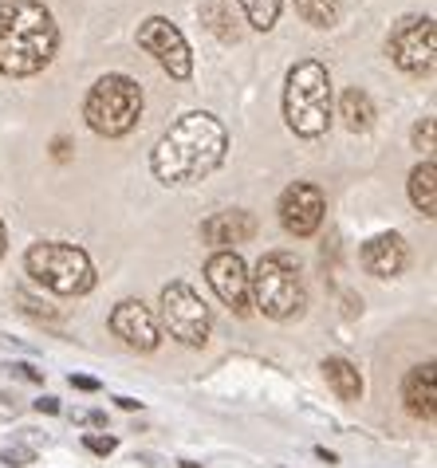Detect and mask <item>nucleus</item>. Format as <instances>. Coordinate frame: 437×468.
Instances as JSON below:
<instances>
[{"label": "nucleus", "mask_w": 437, "mask_h": 468, "mask_svg": "<svg viewBox=\"0 0 437 468\" xmlns=\"http://www.w3.org/2000/svg\"><path fill=\"white\" fill-rule=\"evenodd\" d=\"M201 24H205V28L224 44H236V35H241L233 8L224 5V0H205V5H201Z\"/></svg>", "instance_id": "19"}, {"label": "nucleus", "mask_w": 437, "mask_h": 468, "mask_svg": "<svg viewBox=\"0 0 437 468\" xmlns=\"http://www.w3.org/2000/svg\"><path fill=\"white\" fill-rule=\"evenodd\" d=\"M32 461H35V449H28V445H8L0 453V464H8V468H24Z\"/></svg>", "instance_id": "23"}, {"label": "nucleus", "mask_w": 437, "mask_h": 468, "mask_svg": "<svg viewBox=\"0 0 437 468\" xmlns=\"http://www.w3.org/2000/svg\"><path fill=\"white\" fill-rule=\"evenodd\" d=\"M71 422L87 425V429H106V413L103 410H79V413H71Z\"/></svg>", "instance_id": "25"}, {"label": "nucleus", "mask_w": 437, "mask_h": 468, "mask_svg": "<svg viewBox=\"0 0 437 468\" xmlns=\"http://www.w3.org/2000/svg\"><path fill=\"white\" fill-rule=\"evenodd\" d=\"M386 55L402 71H430L437 55V28L433 16H402L386 35Z\"/></svg>", "instance_id": "8"}, {"label": "nucleus", "mask_w": 437, "mask_h": 468, "mask_svg": "<svg viewBox=\"0 0 437 468\" xmlns=\"http://www.w3.org/2000/svg\"><path fill=\"white\" fill-rule=\"evenodd\" d=\"M433 134H437V123H433V115H425L422 123L413 126V150L433 154Z\"/></svg>", "instance_id": "22"}, {"label": "nucleus", "mask_w": 437, "mask_h": 468, "mask_svg": "<svg viewBox=\"0 0 437 468\" xmlns=\"http://www.w3.org/2000/svg\"><path fill=\"white\" fill-rule=\"evenodd\" d=\"M67 382H71V386H75V390H83V393H94V390H99V382L87 378V374H71Z\"/></svg>", "instance_id": "28"}, {"label": "nucleus", "mask_w": 437, "mask_h": 468, "mask_svg": "<svg viewBox=\"0 0 437 468\" xmlns=\"http://www.w3.org/2000/svg\"><path fill=\"white\" fill-rule=\"evenodd\" d=\"M339 111H343V123H347V130H371L374 126V103H371V95L359 91V87H351V91H343V103H339Z\"/></svg>", "instance_id": "18"}, {"label": "nucleus", "mask_w": 437, "mask_h": 468, "mask_svg": "<svg viewBox=\"0 0 437 468\" xmlns=\"http://www.w3.org/2000/svg\"><path fill=\"white\" fill-rule=\"evenodd\" d=\"M280 224L288 229L292 236H312L319 224H323V213H327V201L323 194L312 185V182H295L280 194Z\"/></svg>", "instance_id": "11"}, {"label": "nucleus", "mask_w": 437, "mask_h": 468, "mask_svg": "<svg viewBox=\"0 0 437 468\" xmlns=\"http://www.w3.org/2000/svg\"><path fill=\"white\" fill-rule=\"evenodd\" d=\"M0 256H5V224H0Z\"/></svg>", "instance_id": "33"}, {"label": "nucleus", "mask_w": 437, "mask_h": 468, "mask_svg": "<svg viewBox=\"0 0 437 468\" xmlns=\"http://www.w3.org/2000/svg\"><path fill=\"white\" fill-rule=\"evenodd\" d=\"M248 299L268 319H280V323L303 315V307H307L303 272L292 252H268V256H260L256 272L248 275Z\"/></svg>", "instance_id": "4"}, {"label": "nucleus", "mask_w": 437, "mask_h": 468, "mask_svg": "<svg viewBox=\"0 0 437 468\" xmlns=\"http://www.w3.org/2000/svg\"><path fill=\"white\" fill-rule=\"evenodd\" d=\"M64 405H59V398H40L35 402V413H59Z\"/></svg>", "instance_id": "29"}, {"label": "nucleus", "mask_w": 437, "mask_h": 468, "mask_svg": "<svg viewBox=\"0 0 437 468\" xmlns=\"http://www.w3.org/2000/svg\"><path fill=\"white\" fill-rule=\"evenodd\" d=\"M323 378H327V386L339 393L343 402H359L363 398V374L354 370L347 358H323Z\"/></svg>", "instance_id": "17"}, {"label": "nucleus", "mask_w": 437, "mask_h": 468, "mask_svg": "<svg viewBox=\"0 0 437 468\" xmlns=\"http://www.w3.org/2000/svg\"><path fill=\"white\" fill-rule=\"evenodd\" d=\"M410 252H406V240H402L398 233H378L363 244L359 252V264L371 275H378V280H394V275L406 268Z\"/></svg>", "instance_id": "14"}, {"label": "nucleus", "mask_w": 437, "mask_h": 468, "mask_svg": "<svg viewBox=\"0 0 437 468\" xmlns=\"http://www.w3.org/2000/svg\"><path fill=\"white\" fill-rule=\"evenodd\" d=\"M182 468H201V464L197 461H182Z\"/></svg>", "instance_id": "34"}, {"label": "nucleus", "mask_w": 437, "mask_h": 468, "mask_svg": "<svg viewBox=\"0 0 437 468\" xmlns=\"http://www.w3.org/2000/svg\"><path fill=\"white\" fill-rule=\"evenodd\" d=\"M315 457H319V461H327V464H339V457H335V453H327L323 445H319V449H315Z\"/></svg>", "instance_id": "31"}, {"label": "nucleus", "mask_w": 437, "mask_h": 468, "mask_svg": "<svg viewBox=\"0 0 437 468\" xmlns=\"http://www.w3.org/2000/svg\"><path fill=\"white\" fill-rule=\"evenodd\" d=\"M433 363H422L406 370L402 378V402H406V413L410 417H422V422H433L437 413V390H433Z\"/></svg>", "instance_id": "15"}, {"label": "nucleus", "mask_w": 437, "mask_h": 468, "mask_svg": "<svg viewBox=\"0 0 437 468\" xmlns=\"http://www.w3.org/2000/svg\"><path fill=\"white\" fill-rule=\"evenodd\" d=\"M410 201L422 217H433L437 213V165H433V158H425L410 170Z\"/></svg>", "instance_id": "16"}, {"label": "nucleus", "mask_w": 437, "mask_h": 468, "mask_svg": "<svg viewBox=\"0 0 437 468\" xmlns=\"http://www.w3.org/2000/svg\"><path fill=\"white\" fill-rule=\"evenodd\" d=\"M55 20L40 0H5L0 5V75H35L55 59Z\"/></svg>", "instance_id": "2"}, {"label": "nucleus", "mask_w": 437, "mask_h": 468, "mask_svg": "<svg viewBox=\"0 0 437 468\" xmlns=\"http://www.w3.org/2000/svg\"><path fill=\"white\" fill-rule=\"evenodd\" d=\"M83 118H87V126L103 138L130 134L142 118V87L130 75H103L87 91Z\"/></svg>", "instance_id": "6"}, {"label": "nucleus", "mask_w": 437, "mask_h": 468, "mask_svg": "<svg viewBox=\"0 0 437 468\" xmlns=\"http://www.w3.org/2000/svg\"><path fill=\"white\" fill-rule=\"evenodd\" d=\"M111 331H114L126 346H134V351H154V346L162 343L158 319L150 315L142 299H123V304L111 311Z\"/></svg>", "instance_id": "12"}, {"label": "nucleus", "mask_w": 437, "mask_h": 468, "mask_svg": "<svg viewBox=\"0 0 437 468\" xmlns=\"http://www.w3.org/2000/svg\"><path fill=\"white\" fill-rule=\"evenodd\" d=\"M20 304H24V311H28V315H35V319H55V311H52V307H40L32 295H20Z\"/></svg>", "instance_id": "27"}, {"label": "nucleus", "mask_w": 437, "mask_h": 468, "mask_svg": "<svg viewBox=\"0 0 437 468\" xmlns=\"http://www.w3.org/2000/svg\"><path fill=\"white\" fill-rule=\"evenodd\" d=\"M295 12L312 24V28H331L339 20V0H295Z\"/></svg>", "instance_id": "20"}, {"label": "nucleus", "mask_w": 437, "mask_h": 468, "mask_svg": "<svg viewBox=\"0 0 437 468\" xmlns=\"http://www.w3.org/2000/svg\"><path fill=\"white\" fill-rule=\"evenodd\" d=\"M67 150H71V142H67V138H55V142H52V154H55V162H67Z\"/></svg>", "instance_id": "30"}, {"label": "nucleus", "mask_w": 437, "mask_h": 468, "mask_svg": "<svg viewBox=\"0 0 437 468\" xmlns=\"http://www.w3.org/2000/svg\"><path fill=\"white\" fill-rule=\"evenodd\" d=\"M114 402H118V410H138V405H142V402H134V398H114Z\"/></svg>", "instance_id": "32"}, {"label": "nucleus", "mask_w": 437, "mask_h": 468, "mask_svg": "<svg viewBox=\"0 0 437 468\" xmlns=\"http://www.w3.org/2000/svg\"><path fill=\"white\" fill-rule=\"evenodd\" d=\"M83 449L99 453V457H111V453L118 449V441L114 437H103V433H87V437H83Z\"/></svg>", "instance_id": "24"}, {"label": "nucleus", "mask_w": 437, "mask_h": 468, "mask_svg": "<svg viewBox=\"0 0 437 468\" xmlns=\"http://www.w3.org/2000/svg\"><path fill=\"white\" fill-rule=\"evenodd\" d=\"M236 5L244 8V16H248V24H253L256 32H268L272 24L280 20L283 0H236Z\"/></svg>", "instance_id": "21"}, {"label": "nucleus", "mask_w": 437, "mask_h": 468, "mask_svg": "<svg viewBox=\"0 0 437 468\" xmlns=\"http://www.w3.org/2000/svg\"><path fill=\"white\" fill-rule=\"evenodd\" d=\"M224 150H229L224 126L205 111H194L182 115L158 138V146L150 154V170L162 185H189L217 170L224 162Z\"/></svg>", "instance_id": "1"}, {"label": "nucleus", "mask_w": 437, "mask_h": 468, "mask_svg": "<svg viewBox=\"0 0 437 468\" xmlns=\"http://www.w3.org/2000/svg\"><path fill=\"white\" fill-rule=\"evenodd\" d=\"M283 118L300 138L327 134L331 123V75L319 59H300L283 83Z\"/></svg>", "instance_id": "3"}, {"label": "nucleus", "mask_w": 437, "mask_h": 468, "mask_svg": "<svg viewBox=\"0 0 437 468\" xmlns=\"http://www.w3.org/2000/svg\"><path fill=\"white\" fill-rule=\"evenodd\" d=\"M138 47L158 59V64L170 71L174 79H189V75H194V55H189V44H185V35L177 32L174 20H165V16L142 20Z\"/></svg>", "instance_id": "9"}, {"label": "nucleus", "mask_w": 437, "mask_h": 468, "mask_svg": "<svg viewBox=\"0 0 437 468\" xmlns=\"http://www.w3.org/2000/svg\"><path fill=\"white\" fill-rule=\"evenodd\" d=\"M162 323H165V331L185 346H205L209 331H213L209 304L182 280L162 287Z\"/></svg>", "instance_id": "7"}, {"label": "nucleus", "mask_w": 437, "mask_h": 468, "mask_svg": "<svg viewBox=\"0 0 437 468\" xmlns=\"http://www.w3.org/2000/svg\"><path fill=\"white\" fill-rule=\"evenodd\" d=\"M201 236H205V244H213L217 252H233L236 244H248V240L256 236V217L248 209L213 213V217L201 224Z\"/></svg>", "instance_id": "13"}, {"label": "nucleus", "mask_w": 437, "mask_h": 468, "mask_svg": "<svg viewBox=\"0 0 437 468\" xmlns=\"http://www.w3.org/2000/svg\"><path fill=\"white\" fill-rule=\"evenodd\" d=\"M24 268H28L35 284L52 287L55 295H87L94 287L91 256L75 244H64V240H40V244H32L28 256H24Z\"/></svg>", "instance_id": "5"}, {"label": "nucleus", "mask_w": 437, "mask_h": 468, "mask_svg": "<svg viewBox=\"0 0 437 468\" xmlns=\"http://www.w3.org/2000/svg\"><path fill=\"white\" fill-rule=\"evenodd\" d=\"M8 370H12V374H16V378H24V382H35V386H40V382H44V374H40V370H35V366H28V363H12Z\"/></svg>", "instance_id": "26"}, {"label": "nucleus", "mask_w": 437, "mask_h": 468, "mask_svg": "<svg viewBox=\"0 0 437 468\" xmlns=\"http://www.w3.org/2000/svg\"><path fill=\"white\" fill-rule=\"evenodd\" d=\"M205 280L217 292L224 307H233L236 315H248L253 311V299H248V268L236 252H213L205 264Z\"/></svg>", "instance_id": "10"}]
</instances>
